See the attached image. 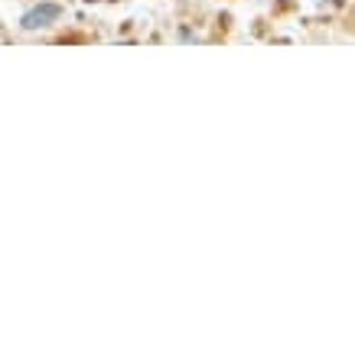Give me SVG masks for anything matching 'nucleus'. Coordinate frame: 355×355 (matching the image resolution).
I'll use <instances>...</instances> for the list:
<instances>
[{
  "label": "nucleus",
  "mask_w": 355,
  "mask_h": 355,
  "mask_svg": "<svg viewBox=\"0 0 355 355\" xmlns=\"http://www.w3.org/2000/svg\"><path fill=\"white\" fill-rule=\"evenodd\" d=\"M85 3H92V0H85Z\"/></svg>",
  "instance_id": "nucleus-2"
},
{
  "label": "nucleus",
  "mask_w": 355,
  "mask_h": 355,
  "mask_svg": "<svg viewBox=\"0 0 355 355\" xmlns=\"http://www.w3.org/2000/svg\"><path fill=\"white\" fill-rule=\"evenodd\" d=\"M62 17V7L59 3H40V7H33V10H26L23 13V20H20V26L26 33H33V30H46V26H53L55 20Z\"/></svg>",
  "instance_id": "nucleus-1"
}]
</instances>
